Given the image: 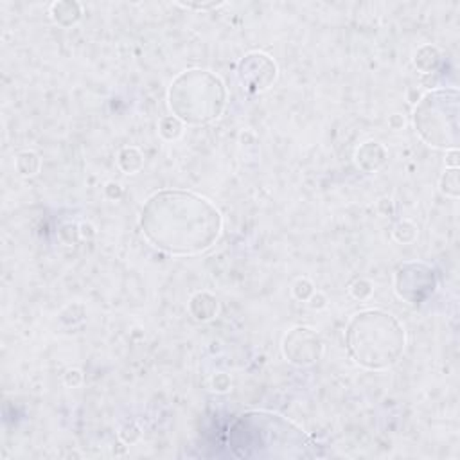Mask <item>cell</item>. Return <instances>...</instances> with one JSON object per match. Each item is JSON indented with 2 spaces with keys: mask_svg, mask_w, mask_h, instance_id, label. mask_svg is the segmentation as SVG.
Masks as SVG:
<instances>
[{
  "mask_svg": "<svg viewBox=\"0 0 460 460\" xmlns=\"http://www.w3.org/2000/svg\"><path fill=\"white\" fill-rule=\"evenodd\" d=\"M226 92L221 79L207 70H185L169 88V106L187 124H205L219 117Z\"/></svg>",
  "mask_w": 460,
  "mask_h": 460,
  "instance_id": "4",
  "label": "cell"
},
{
  "mask_svg": "<svg viewBox=\"0 0 460 460\" xmlns=\"http://www.w3.org/2000/svg\"><path fill=\"white\" fill-rule=\"evenodd\" d=\"M395 291L401 298L419 304L435 291V273L420 262H408L399 268L395 277Z\"/></svg>",
  "mask_w": 460,
  "mask_h": 460,
  "instance_id": "6",
  "label": "cell"
},
{
  "mask_svg": "<svg viewBox=\"0 0 460 460\" xmlns=\"http://www.w3.org/2000/svg\"><path fill=\"white\" fill-rule=\"evenodd\" d=\"M146 239L171 255H196L208 250L221 232L219 210L187 190H160L140 212Z\"/></svg>",
  "mask_w": 460,
  "mask_h": 460,
  "instance_id": "1",
  "label": "cell"
},
{
  "mask_svg": "<svg viewBox=\"0 0 460 460\" xmlns=\"http://www.w3.org/2000/svg\"><path fill=\"white\" fill-rule=\"evenodd\" d=\"M228 442L241 458L314 456V442L295 422L273 411H246L230 426Z\"/></svg>",
  "mask_w": 460,
  "mask_h": 460,
  "instance_id": "2",
  "label": "cell"
},
{
  "mask_svg": "<svg viewBox=\"0 0 460 460\" xmlns=\"http://www.w3.org/2000/svg\"><path fill=\"white\" fill-rule=\"evenodd\" d=\"M277 75V66L270 56L252 52L239 63V79L250 92L266 90Z\"/></svg>",
  "mask_w": 460,
  "mask_h": 460,
  "instance_id": "7",
  "label": "cell"
},
{
  "mask_svg": "<svg viewBox=\"0 0 460 460\" xmlns=\"http://www.w3.org/2000/svg\"><path fill=\"white\" fill-rule=\"evenodd\" d=\"M413 122L426 144L440 149H456L458 92L455 88L428 92L413 111Z\"/></svg>",
  "mask_w": 460,
  "mask_h": 460,
  "instance_id": "5",
  "label": "cell"
},
{
  "mask_svg": "<svg viewBox=\"0 0 460 460\" xmlns=\"http://www.w3.org/2000/svg\"><path fill=\"white\" fill-rule=\"evenodd\" d=\"M322 341L307 327H296L284 338V354L295 365H309L320 358Z\"/></svg>",
  "mask_w": 460,
  "mask_h": 460,
  "instance_id": "8",
  "label": "cell"
},
{
  "mask_svg": "<svg viewBox=\"0 0 460 460\" xmlns=\"http://www.w3.org/2000/svg\"><path fill=\"white\" fill-rule=\"evenodd\" d=\"M442 190L453 198L458 196V171L456 169L446 171V174L442 178Z\"/></svg>",
  "mask_w": 460,
  "mask_h": 460,
  "instance_id": "9",
  "label": "cell"
},
{
  "mask_svg": "<svg viewBox=\"0 0 460 460\" xmlns=\"http://www.w3.org/2000/svg\"><path fill=\"white\" fill-rule=\"evenodd\" d=\"M347 349L354 361L367 368H388L404 350V329L390 313L361 311L349 323Z\"/></svg>",
  "mask_w": 460,
  "mask_h": 460,
  "instance_id": "3",
  "label": "cell"
}]
</instances>
